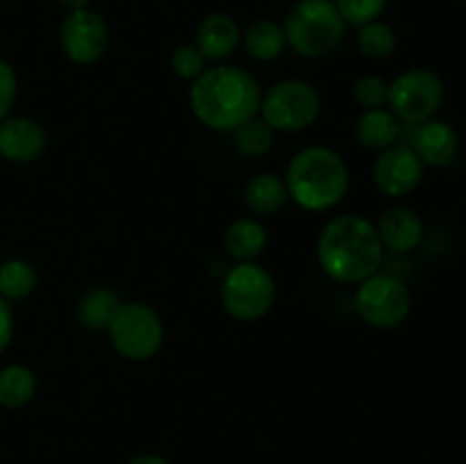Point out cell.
<instances>
[{
    "mask_svg": "<svg viewBox=\"0 0 466 464\" xmlns=\"http://www.w3.org/2000/svg\"><path fill=\"white\" fill-rule=\"evenodd\" d=\"M262 89L258 77L241 66L217 64L205 68L189 86V107L205 127L232 132L259 114Z\"/></svg>",
    "mask_w": 466,
    "mask_h": 464,
    "instance_id": "obj_1",
    "label": "cell"
},
{
    "mask_svg": "<svg viewBox=\"0 0 466 464\" xmlns=\"http://www.w3.org/2000/svg\"><path fill=\"white\" fill-rule=\"evenodd\" d=\"M385 246L376 223L360 214H339L323 226L317 239L321 271L339 285H360L380 271Z\"/></svg>",
    "mask_w": 466,
    "mask_h": 464,
    "instance_id": "obj_2",
    "label": "cell"
},
{
    "mask_svg": "<svg viewBox=\"0 0 466 464\" xmlns=\"http://www.w3.org/2000/svg\"><path fill=\"white\" fill-rule=\"evenodd\" d=\"M289 200L305 212H328L346 198L349 164L328 146H308L291 157L285 173Z\"/></svg>",
    "mask_w": 466,
    "mask_h": 464,
    "instance_id": "obj_3",
    "label": "cell"
},
{
    "mask_svg": "<svg viewBox=\"0 0 466 464\" xmlns=\"http://www.w3.org/2000/svg\"><path fill=\"white\" fill-rule=\"evenodd\" d=\"M349 23L341 18L332 0H300L287 16V45L299 57L323 59L335 53L346 36Z\"/></svg>",
    "mask_w": 466,
    "mask_h": 464,
    "instance_id": "obj_4",
    "label": "cell"
},
{
    "mask_svg": "<svg viewBox=\"0 0 466 464\" xmlns=\"http://www.w3.org/2000/svg\"><path fill=\"white\" fill-rule=\"evenodd\" d=\"M105 332L112 348L130 362L153 359L164 344L162 317L139 300L121 303Z\"/></svg>",
    "mask_w": 466,
    "mask_h": 464,
    "instance_id": "obj_5",
    "label": "cell"
},
{
    "mask_svg": "<svg viewBox=\"0 0 466 464\" xmlns=\"http://www.w3.org/2000/svg\"><path fill=\"white\" fill-rule=\"evenodd\" d=\"M276 303V280L258 262H237L221 282V305L237 321H259Z\"/></svg>",
    "mask_w": 466,
    "mask_h": 464,
    "instance_id": "obj_6",
    "label": "cell"
},
{
    "mask_svg": "<svg viewBox=\"0 0 466 464\" xmlns=\"http://www.w3.org/2000/svg\"><path fill=\"white\" fill-rule=\"evenodd\" d=\"M321 114V96L317 86L300 77H287L262 94L259 116L276 132H303Z\"/></svg>",
    "mask_w": 466,
    "mask_h": 464,
    "instance_id": "obj_7",
    "label": "cell"
},
{
    "mask_svg": "<svg viewBox=\"0 0 466 464\" xmlns=\"http://www.w3.org/2000/svg\"><path fill=\"white\" fill-rule=\"evenodd\" d=\"M355 312L369 328L394 330L408 321L412 312V291L391 273H373L355 291Z\"/></svg>",
    "mask_w": 466,
    "mask_h": 464,
    "instance_id": "obj_8",
    "label": "cell"
},
{
    "mask_svg": "<svg viewBox=\"0 0 466 464\" xmlns=\"http://www.w3.org/2000/svg\"><path fill=\"white\" fill-rule=\"evenodd\" d=\"M444 103V82L431 68H410L390 82L387 107L408 126H419L440 112Z\"/></svg>",
    "mask_w": 466,
    "mask_h": 464,
    "instance_id": "obj_9",
    "label": "cell"
},
{
    "mask_svg": "<svg viewBox=\"0 0 466 464\" xmlns=\"http://www.w3.org/2000/svg\"><path fill=\"white\" fill-rule=\"evenodd\" d=\"M59 45L73 64H80V66L96 64L107 53V23L98 12L89 7L68 12L62 21V27H59Z\"/></svg>",
    "mask_w": 466,
    "mask_h": 464,
    "instance_id": "obj_10",
    "label": "cell"
},
{
    "mask_svg": "<svg viewBox=\"0 0 466 464\" xmlns=\"http://www.w3.org/2000/svg\"><path fill=\"white\" fill-rule=\"evenodd\" d=\"M426 176V164L410 144H394L380 150L373 164V182L390 198H403L419 189Z\"/></svg>",
    "mask_w": 466,
    "mask_h": 464,
    "instance_id": "obj_11",
    "label": "cell"
},
{
    "mask_svg": "<svg viewBox=\"0 0 466 464\" xmlns=\"http://www.w3.org/2000/svg\"><path fill=\"white\" fill-rule=\"evenodd\" d=\"M48 135L30 116H7L0 123V157L14 164H30L46 153Z\"/></svg>",
    "mask_w": 466,
    "mask_h": 464,
    "instance_id": "obj_12",
    "label": "cell"
},
{
    "mask_svg": "<svg viewBox=\"0 0 466 464\" xmlns=\"http://www.w3.org/2000/svg\"><path fill=\"white\" fill-rule=\"evenodd\" d=\"M414 127L417 130H414V139L410 141V146L426 166L444 168L455 162L460 153V135L449 121L431 118Z\"/></svg>",
    "mask_w": 466,
    "mask_h": 464,
    "instance_id": "obj_13",
    "label": "cell"
},
{
    "mask_svg": "<svg viewBox=\"0 0 466 464\" xmlns=\"http://www.w3.org/2000/svg\"><path fill=\"white\" fill-rule=\"evenodd\" d=\"M385 250L391 253H412L423 241V221L414 209L405 205H396L382 212L376 223Z\"/></svg>",
    "mask_w": 466,
    "mask_h": 464,
    "instance_id": "obj_14",
    "label": "cell"
},
{
    "mask_svg": "<svg viewBox=\"0 0 466 464\" xmlns=\"http://www.w3.org/2000/svg\"><path fill=\"white\" fill-rule=\"evenodd\" d=\"M241 41L239 25L232 16L221 12L208 14L196 27V48L208 62H226Z\"/></svg>",
    "mask_w": 466,
    "mask_h": 464,
    "instance_id": "obj_15",
    "label": "cell"
},
{
    "mask_svg": "<svg viewBox=\"0 0 466 464\" xmlns=\"http://www.w3.org/2000/svg\"><path fill=\"white\" fill-rule=\"evenodd\" d=\"M268 235L267 227L258 221V218H237L230 226L226 227V235H223V246H226V253L230 255L237 262H255L259 255L267 250Z\"/></svg>",
    "mask_w": 466,
    "mask_h": 464,
    "instance_id": "obj_16",
    "label": "cell"
},
{
    "mask_svg": "<svg viewBox=\"0 0 466 464\" xmlns=\"http://www.w3.org/2000/svg\"><path fill=\"white\" fill-rule=\"evenodd\" d=\"M400 121L390 112V107L364 109L355 121V139L369 150H385L399 144Z\"/></svg>",
    "mask_w": 466,
    "mask_h": 464,
    "instance_id": "obj_17",
    "label": "cell"
},
{
    "mask_svg": "<svg viewBox=\"0 0 466 464\" xmlns=\"http://www.w3.org/2000/svg\"><path fill=\"white\" fill-rule=\"evenodd\" d=\"M289 200L285 177L276 173H258L244 187V205L258 217H273Z\"/></svg>",
    "mask_w": 466,
    "mask_h": 464,
    "instance_id": "obj_18",
    "label": "cell"
},
{
    "mask_svg": "<svg viewBox=\"0 0 466 464\" xmlns=\"http://www.w3.org/2000/svg\"><path fill=\"white\" fill-rule=\"evenodd\" d=\"M118 308H121V300H118L116 291H112L109 287H94L77 300V323L85 330L105 332Z\"/></svg>",
    "mask_w": 466,
    "mask_h": 464,
    "instance_id": "obj_19",
    "label": "cell"
},
{
    "mask_svg": "<svg viewBox=\"0 0 466 464\" xmlns=\"http://www.w3.org/2000/svg\"><path fill=\"white\" fill-rule=\"evenodd\" d=\"M241 44H244L246 53L258 62H273L285 53L287 36L282 25H278L276 21L259 18L246 27V32L241 35Z\"/></svg>",
    "mask_w": 466,
    "mask_h": 464,
    "instance_id": "obj_20",
    "label": "cell"
},
{
    "mask_svg": "<svg viewBox=\"0 0 466 464\" xmlns=\"http://www.w3.org/2000/svg\"><path fill=\"white\" fill-rule=\"evenodd\" d=\"M36 376L25 364H7L0 368V405L7 409H21L35 398Z\"/></svg>",
    "mask_w": 466,
    "mask_h": 464,
    "instance_id": "obj_21",
    "label": "cell"
},
{
    "mask_svg": "<svg viewBox=\"0 0 466 464\" xmlns=\"http://www.w3.org/2000/svg\"><path fill=\"white\" fill-rule=\"evenodd\" d=\"M232 135H235V139H232L235 150L248 159L264 157L276 144V130L259 114H255L248 121L241 123L239 127H235Z\"/></svg>",
    "mask_w": 466,
    "mask_h": 464,
    "instance_id": "obj_22",
    "label": "cell"
},
{
    "mask_svg": "<svg viewBox=\"0 0 466 464\" xmlns=\"http://www.w3.org/2000/svg\"><path fill=\"white\" fill-rule=\"evenodd\" d=\"M36 282H39V277H36L35 267L25 259L12 257L0 264V298H5L7 303L32 296V291L36 289Z\"/></svg>",
    "mask_w": 466,
    "mask_h": 464,
    "instance_id": "obj_23",
    "label": "cell"
},
{
    "mask_svg": "<svg viewBox=\"0 0 466 464\" xmlns=\"http://www.w3.org/2000/svg\"><path fill=\"white\" fill-rule=\"evenodd\" d=\"M396 44H399V39H396L394 27L387 25V23H367L358 32V45L364 57L369 59H387L396 50Z\"/></svg>",
    "mask_w": 466,
    "mask_h": 464,
    "instance_id": "obj_24",
    "label": "cell"
},
{
    "mask_svg": "<svg viewBox=\"0 0 466 464\" xmlns=\"http://www.w3.org/2000/svg\"><path fill=\"white\" fill-rule=\"evenodd\" d=\"M390 98V82L380 76H362L353 85V100L362 109L387 107Z\"/></svg>",
    "mask_w": 466,
    "mask_h": 464,
    "instance_id": "obj_25",
    "label": "cell"
},
{
    "mask_svg": "<svg viewBox=\"0 0 466 464\" xmlns=\"http://www.w3.org/2000/svg\"><path fill=\"white\" fill-rule=\"evenodd\" d=\"M335 7L339 9L341 18L350 25H367L380 18V14L385 12L387 0H332Z\"/></svg>",
    "mask_w": 466,
    "mask_h": 464,
    "instance_id": "obj_26",
    "label": "cell"
},
{
    "mask_svg": "<svg viewBox=\"0 0 466 464\" xmlns=\"http://www.w3.org/2000/svg\"><path fill=\"white\" fill-rule=\"evenodd\" d=\"M208 68V59L203 57L196 44H182L171 53V71L187 82H194Z\"/></svg>",
    "mask_w": 466,
    "mask_h": 464,
    "instance_id": "obj_27",
    "label": "cell"
},
{
    "mask_svg": "<svg viewBox=\"0 0 466 464\" xmlns=\"http://www.w3.org/2000/svg\"><path fill=\"white\" fill-rule=\"evenodd\" d=\"M18 80L14 68L5 59H0V123L9 116L14 100H16Z\"/></svg>",
    "mask_w": 466,
    "mask_h": 464,
    "instance_id": "obj_28",
    "label": "cell"
},
{
    "mask_svg": "<svg viewBox=\"0 0 466 464\" xmlns=\"http://www.w3.org/2000/svg\"><path fill=\"white\" fill-rule=\"evenodd\" d=\"M14 337V312L12 303H7L5 298H0V353L9 348Z\"/></svg>",
    "mask_w": 466,
    "mask_h": 464,
    "instance_id": "obj_29",
    "label": "cell"
},
{
    "mask_svg": "<svg viewBox=\"0 0 466 464\" xmlns=\"http://www.w3.org/2000/svg\"><path fill=\"white\" fill-rule=\"evenodd\" d=\"M127 464H171L167 458H162V455H153V453H146V455H137V458H132Z\"/></svg>",
    "mask_w": 466,
    "mask_h": 464,
    "instance_id": "obj_30",
    "label": "cell"
},
{
    "mask_svg": "<svg viewBox=\"0 0 466 464\" xmlns=\"http://www.w3.org/2000/svg\"><path fill=\"white\" fill-rule=\"evenodd\" d=\"M68 12H76V9H86L91 5V0H59Z\"/></svg>",
    "mask_w": 466,
    "mask_h": 464,
    "instance_id": "obj_31",
    "label": "cell"
}]
</instances>
